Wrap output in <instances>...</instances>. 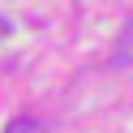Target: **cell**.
Returning a JSON list of instances; mask_svg holds the SVG:
<instances>
[{"instance_id":"obj_1","label":"cell","mask_w":133,"mask_h":133,"mask_svg":"<svg viewBox=\"0 0 133 133\" xmlns=\"http://www.w3.org/2000/svg\"><path fill=\"white\" fill-rule=\"evenodd\" d=\"M4 133H39V124L22 116V120H13V124H9V129H4Z\"/></svg>"}]
</instances>
